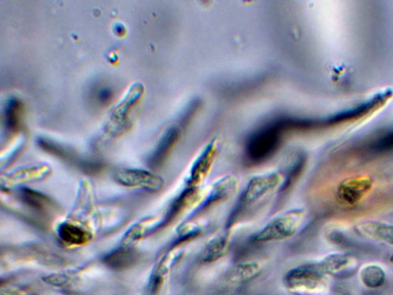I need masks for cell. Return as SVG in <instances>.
Listing matches in <instances>:
<instances>
[{
  "label": "cell",
  "instance_id": "603a6c76",
  "mask_svg": "<svg viewBox=\"0 0 393 295\" xmlns=\"http://www.w3.org/2000/svg\"><path fill=\"white\" fill-rule=\"evenodd\" d=\"M22 197L26 202L30 203L32 207L37 209L44 208L46 203V198L32 190L23 191Z\"/></svg>",
  "mask_w": 393,
  "mask_h": 295
},
{
  "label": "cell",
  "instance_id": "7402d4cb",
  "mask_svg": "<svg viewBox=\"0 0 393 295\" xmlns=\"http://www.w3.org/2000/svg\"><path fill=\"white\" fill-rule=\"evenodd\" d=\"M369 150L376 154L391 152L393 150V131L385 133L372 142Z\"/></svg>",
  "mask_w": 393,
  "mask_h": 295
},
{
  "label": "cell",
  "instance_id": "5bb4252c",
  "mask_svg": "<svg viewBox=\"0 0 393 295\" xmlns=\"http://www.w3.org/2000/svg\"><path fill=\"white\" fill-rule=\"evenodd\" d=\"M58 236L61 242L70 246H81L90 241L92 236L84 228L71 222L59 226Z\"/></svg>",
  "mask_w": 393,
  "mask_h": 295
},
{
  "label": "cell",
  "instance_id": "30bf717a",
  "mask_svg": "<svg viewBox=\"0 0 393 295\" xmlns=\"http://www.w3.org/2000/svg\"><path fill=\"white\" fill-rule=\"evenodd\" d=\"M372 187L369 180H356L343 182L337 189V198L340 202L352 205L363 200Z\"/></svg>",
  "mask_w": 393,
  "mask_h": 295
},
{
  "label": "cell",
  "instance_id": "2e32d148",
  "mask_svg": "<svg viewBox=\"0 0 393 295\" xmlns=\"http://www.w3.org/2000/svg\"><path fill=\"white\" fill-rule=\"evenodd\" d=\"M178 138L179 130L178 129L171 128L168 130L150 158L149 164L151 167L155 168L162 164Z\"/></svg>",
  "mask_w": 393,
  "mask_h": 295
},
{
  "label": "cell",
  "instance_id": "8fae6325",
  "mask_svg": "<svg viewBox=\"0 0 393 295\" xmlns=\"http://www.w3.org/2000/svg\"><path fill=\"white\" fill-rule=\"evenodd\" d=\"M262 265L258 262H245L234 265L227 273L224 280L226 284L236 286L249 283L260 276Z\"/></svg>",
  "mask_w": 393,
  "mask_h": 295
},
{
  "label": "cell",
  "instance_id": "4fadbf2b",
  "mask_svg": "<svg viewBox=\"0 0 393 295\" xmlns=\"http://www.w3.org/2000/svg\"><path fill=\"white\" fill-rule=\"evenodd\" d=\"M184 255V250L182 248H174L164 255L160 263L155 267L153 272V278H151V285L154 291L157 290L165 278H167L172 269L178 263Z\"/></svg>",
  "mask_w": 393,
  "mask_h": 295
},
{
  "label": "cell",
  "instance_id": "6da1fadb",
  "mask_svg": "<svg viewBox=\"0 0 393 295\" xmlns=\"http://www.w3.org/2000/svg\"><path fill=\"white\" fill-rule=\"evenodd\" d=\"M285 182V177L278 171L253 177L241 194L236 208L233 211L234 215L231 216V221L241 212L254 207L274 194L280 187H284Z\"/></svg>",
  "mask_w": 393,
  "mask_h": 295
},
{
  "label": "cell",
  "instance_id": "8992f818",
  "mask_svg": "<svg viewBox=\"0 0 393 295\" xmlns=\"http://www.w3.org/2000/svg\"><path fill=\"white\" fill-rule=\"evenodd\" d=\"M321 271L327 276L348 277L358 269V260L347 253H334L324 257L318 263Z\"/></svg>",
  "mask_w": 393,
  "mask_h": 295
},
{
  "label": "cell",
  "instance_id": "d4e9b609",
  "mask_svg": "<svg viewBox=\"0 0 393 295\" xmlns=\"http://www.w3.org/2000/svg\"><path fill=\"white\" fill-rule=\"evenodd\" d=\"M113 98V92L110 88H102L98 93L97 99L98 101L102 105H106L109 104L110 102Z\"/></svg>",
  "mask_w": 393,
  "mask_h": 295
},
{
  "label": "cell",
  "instance_id": "52a82bcc",
  "mask_svg": "<svg viewBox=\"0 0 393 295\" xmlns=\"http://www.w3.org/2000/svg\"><path fill=\"white\" fill-rule=\"evenodd\" d=\"M361 237L376 242L393 246V224L376 221H364L355 226Z\"/></svg>",
  "mask_w": 393,
  "mask_h": 295
},
{
  "label": "cell",
  "instance_id": "484cf974",
  "mask_svg": "<svg viewBox=\"0 0 393 295\" xmlns=\"http://www.w3.org/2000/svg\"><path fill=\"white\" fill-rule=\"evenodd\" d=\"M390 262L391 263V264L393 265V253L392 254L390 258Z\"/></svg>",
  "mask_w": 393,
  "mask_h": 295
},
{
  "label": "cell",
  "instance_id": "e0dca14e",
  "mask_svg": "<svg viewBox=\"0 0 393 295\" xmlns=\"http://www.w3.org/2000/svg\"><path fill=\"white\" fill-rule=\"evenodd\" d=\"M360 279L362 284L370 289H378L384 284L386 274L381 265L369 264L364 265L360 270Z\"/></svg>",
  "mask_w": 393,
  "mask_h": 295
},
{
  "label": "cell",
  "instance_id": "277c9868",
  "mask_svg": "<svg viewBox=\"0 0 393 295\" xmlns=\"http://www.w3.org/2000/svg\"><path fill=\"white\" fill-rule=\"evenodd\" d=\"M287 126V120H282L254 133L247 145L248 159L254 163H259L272 156L280 146L282 131L289 129Z\"/></svg>",
  "mask_w": 393,
  "mask_h": 295
},
{
  "label": "cell",
  "instance_id": "44dd1931",
  "mask_svg": "<svg viewBox=\"0 0 393 295\" xmlns=\"http://www.w3.org/2000/svg\"><path fill=\"white\" fill-rule=\"evenodd\" d=\"M49 168L44 166L26 168L23 170H18L12 173L10 178L13 182H25L27 181H33L43 180L44 178L49 175Z\"/></svg>",
  "mask_w": 393,
  "mask_h": 295
},
{
  "label": "cell",
  "instance_id": "ffe728a7",
  "mask_svg": "<svg viewBox=\"0 0 393 295\" xmlns=\"http://www.w3.org/2000/svg\"><path fill=\"white\" fill-rule=\"evenodd\" d=\"M23 104L21 102L16 98L11 99L5 111V124L6 129L11 133H16L20 128V117Z\"/></svg>",
  "mask_w": 393,
  "mask_h": 295
},
{
  "label": "cell",
  "instance_id": "5b68a950",
  "mask_svg": "<svg viewBox=\"0 0 393 295\" xmlns=\"http://www.w3.org/2000/svg\"><path fill=\"white\" fill-rule=\"evenodd\" d=\"M115 180L124 187L140 188L153 192L160 191L164 187V180L160 176L142 169L119 170L115 174Z\"/></svg>",
  "mask_w": 393,
  "mask_h": 295
},
{
  "label": "cell",
  "instance_id": "9a60e30c",
  "mask_svg": "<svg viewBox=\"0 0 393 295\" xmlns=\"http://www.w3.org/2000/svg\"><path fill=\"white\" fill-rule=\"evenodd\" d=\"M143 93L144 87L140 84H135L131 87L125 98L115 108L112 113L113 120L119 123L125 121L129 112L141 99Z\"/></svg>",
  "mask_w": 393,
  "mask_h": 295
},
{
  "label": "cell",
  "instance_id": "3957f363",
  "mask_svg": "<svg viewBox=\"0 0 393 295\" xmlns=\"http://www.w3.org/2000/svg\"><path fill=\"white\" fill-rule=\"evenodd\" d=\"M305 217L306 211L303 209H292L284 212L256 233L253 240L256 242L265 243L291 238L298 234Z\"/></svg>",
  "mask_w": 393,
  "mask_h": 295
},
{
  "label": "cell",
  "instance_id": "7a4b0ae2",
  "mask_svg": "<svg viewBox=\"0 0 393 295\" xmlns=\"http://www.w3.org/2000/svg\"><path fill=\"white\" fill-rule=\"evenodd\" d=\"M284 285L289 292L313 294L325 292L329 280L318 264H306L288 271L284 278Z\"/></svg>",
  "mask_w": 393,
  "mask_h": 295
},
{
  "label": "cell",
  "instance_id": "7c38bea8",
  "mask_svg": "<svg viewBox=\"0 0 393 295\" xmlns=\"http://www.w3.org/2000/svg\"><path fill=\"white\" fill-rule=\"evenodd\" d=\"M230 247V231L227 230L223 234L213 238L205 245L200 260L202 263L211 264L225 256Z\"/></svg>",
  "mask_w": 393,
  "mask_h": 295
},
{
  "label": "cell",
  "instance_id": "9c48e42d",
  "mask_svg": "<svg viewBox=\"0 0 393 295\" xmlns=\"http://www.w3.org/2000/svg\"><path fill=\"white\" fill-rule=\"evenodd\" d=\"M238 187V181L236 177L227 175L220 178L204 191V200L200 208L227 200L236 193Z\"/></svg>",
  "mask_w": 393,
  "mask_h": 295
},
{
  "label": "cell",
  "instance_id": "cb8c5ba5",
  "mask_svg": "<svg viewBox=\"0 0 393 295\" xmlns=\"http://www.w3.org/2000/svg\"><path fill=\"white\" fill-rule=\"evenodd\" d=\"M201 227L195 223H187L182 226L180 235L184 240L195 237L201 232Z\"/></svg>",
  "mask_w": 393,
  "mask_h": 295
},
{
  "label": "cell",
  "instance_id": "d6986e66",
  "mask_svg": "<svg viewBox=\"0 0 393 295\" xmlns=\"http://www.w3.org/2000/svg\"><path fill=\"white\" fill-rule=\"evenodd\" d=\"M135 259V251L126 245L110 252L105 257L104 263L110 267H112V269H122L131 265H133Z\"/></svg>",
  "mask_w": 393,
  "mask_h": 295
},
{
  "label": "cell",
  "instance_id": "ac0fdd59",
  "mask_svg": "<svg viewBox=\"0 0 393 295\" xmlns=\"http://www.w3.org/2000/svg\"><path fill=\"white\" fill-rule=\"evenodd\" d=\"M163 225V220L154 217L147 218L144 220L136 223L132 228L128 229L125 237H124V244L128 245L147 236L148 233Z\"/></svg>",
  "mask_w": 393,
  "mask_h": 295
},
{
  "label": "cell",
  "instance_id": "ba28073f",
  "mask_svg": "<svg viewBox=\"0 0 393 295\" xmlns=\"http://www.w3.org/2000/svg\"><path fill=\"white\" fill-rule=\"evenodd\" d=\"M217 155V147L215 142H211L193 164L187 182L188 188H198L205 180L212 167Z\"/></svg>",
  "mask_w": 393,
  "mask_h": 295
}]
</instances>
